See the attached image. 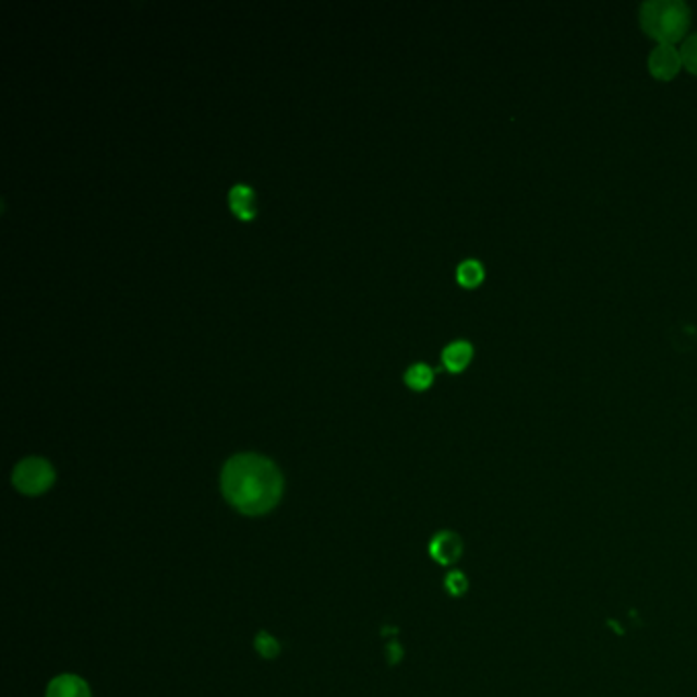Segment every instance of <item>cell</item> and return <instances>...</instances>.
Listing matches in <instances>:
<instances>
[{"instance_id": "ba28073f", "label": "cell", "mask_w": 697, "mask_h": 697, "mask_svg": "<svg viewBox=\"0 0 697 697\" xmlns=\"http://www.w3.org/2000/svg\"><path fill=\"white\" fill-rule=\"evenodd\" d=\"M229 205L240 219H254L256 215V195L250 187L238 184L229 191Z\"/></svg>"}, {"instance_id": "9c48e42d", "label": "cell", "mask_w": 697, "mask_h": 697, "mask_svg": "<svg viewBox=\"0 0 697 697\" xmlns=\"http://www.w3.org/2000/svg\"><path fill=\"white\" fill-rule=\"evenodd\" d=\"M456 278H458V283H460L462 287L472 289V287H477V285L483 283V278H485V266H483L479 260H462V262L458 264V268H456Z\"/></svg>"}, {"instance_id": "52a82bcc", "label": "cell", "mask_w": 697, "mask_h": 697, "mask_svg": "<svg viewBox=\"0 0 697 697\" xmlns=\"http://www.w3.org/2000/svg\"><path fill=\"white\" fill-rule=\"evenodd\" d=\"M472 344L469 340H456L448 344L442 352V362L450 373H462L472 360Z\"/></svg>"}, {"instance_id": "5b68a950", "label": "cell", "mask_w": 697, "mask_h": 697, "mask_svg": "<svg viewBox=\"0 0 697 697\" xmlns=\"http://www.w3.org/2000/svg\"><path fill=\"white\" fill-rule=\"evenodd\" d=\"M46 697H93L91 696V687L79 675L65 673L58 675L56 680H51L48 685Z\"/></svg>"}, {"instance_id": "7c38bea8", "label": "cell", "mask_w": 697, "mask_h": 697, "mask_svg": "<svg viewBox=\"0 0 697 697\" xmlns=\"http://www.w3.org/2000/svg\"><path fill=\"white\" fill-rule=\"evenodd\" d=\"M254 647L259 650L260 657L264 659H275L280 652V642L276 640L275 636H271L268 633H259L256 640H254Z\"/></svg>"}, {"instance_id": "5bb4252c", "label": "cell", "mask_w": 697, "mask_h": 697, "mask_svg": "<svg viewBox=\"0 0 697 697\" xmlns=\"http://www.w3.org/2000/svg\"><path fill=\"white\" fill-rule=\"evenodd\" d=\"M387 650H389L390 665H397V663L401 661V654H404V652H401V649H399V645H397V642H390L389 647H387Z\"/></svg>"}, {"instance_id": "7a4b0ae2", "label": "cell", "mask_w": 697, "mask_h": 697, "mask_svg": "<svg viewBox=\"0 0 697 697\" xmlns=\"http://www.w3.org/2000/svg\"><path fill=\"white\" fill-rule=\"evenodd\" d=\"M692 11L683 0H647L640 7V27L659 44H677L685 39Z\"/></svg>"}, {"instance_id": "277c9868", "label": "cell", "mask_w": 697, "mask_h": 697, "mask_svg": "<svg viewBox=\"0 0 697 697\" xmlns=\"http://www.w3.org/2000/svg\"><path fill=\"white\" fill-rule=\"evenodd\" d=\"M683 68L682 49L673 44H659L650 51L649 70L657 81H673Z\"/></svg>"}, {"instance_id": "30bf717a", "label": "cell", "mask_w": 697, "mask_h": 697, "mask_svg": "<svg viewBox=\"0 0 697 697\" xmlns=\"http://www.w3.org/2000/svg\"><path fill=\"white\" fill-rule=\"evenodd\" d=\"M406 383L411 389H428L434 383V371L428 364H413L406 373Z\"/></svg>"}, {"instance_id": "3957f363", "label": "cell", "mask_w": 697, "mask_h": 697, "mask_svg": "<svg viewBox=\"0 0 697 697\" xmlns=\"http://www.w3.org/2000/svg\"><path fill=\"white\" fill-rule=\"evenodd\" d=\"M56 481V470L46 458L32 456L16 465L13 470V485L23 495H41Z\"/></svg>"}, {"instance_id": "4fadbf2b", "label": "cell", "mask_w": 697, "mask_h": 697, "mask_svg": "<svg viewBox=\"0 0 697 697\" xmlns=\"http://www.w3.org/2000/svg\"><path fill=\"white\" fill-rule=\"evenodd\" d=\"M446 587H448V591H450L453 596H460V593L467 589V579H465L462 573H450V575L446 577Z\"/></svg>"}, {"instance_id": "6da1fadb", "label": "cell", "mask_w": 697, "mask_h": 697, "mask_svg": "<svg viewBox=\"0 0 697 697\" xmlns=\"http://www.w3.org/2000/svg\"><path fill=\"white\" fill-rule=\"evenodd\" d=\"M283 474L266 456H233L221 470V493L243 516H264L273 512L283 497Z\"/></svg>"}, {"instance_id": "8992f818", "label": "cell", "mask_w": 697, "mask_h": 697, "mask_svg": "<svg viewBox=\"0 0 697 697\" xmlns=\"http://www.w3.org/2000/svg\"><path fill=\"white\" fill-rule=\"evenodd\" d=\"M430 552H432L434 561H438L440 565H453L456 558L460 556V552H462V542L453 532H440L432 540Z\"/></svg>"}, {"instance_id": "8fae6325", "label": "cell", "mask_w": 697, "mask_h": 697, "mask_svg": "<svg viewBox=\"0 0 697 697\" xmlns=\"http://www.w3.org/2000/svg\"><path fill=\"white\" fill-rule=\"evenodd\" d=\"M680 49H682L683 65H685L692 74H697V32L687 35V37L683 39L682 48Z\"/></svg>"}]
</instances>
